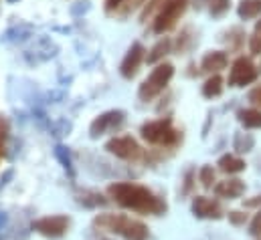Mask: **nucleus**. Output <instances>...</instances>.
I'll list each match as a JSON object with an SVG mask.
<instances>
[{"instance_id":"obj_1","label":"nucleus","mask_w":261,"mask_h":240,"mask_svg":"<svg viewBox=\"0 0 261 240\" xmlns=\"http://www.w3.org/2000/svg\"><path fill=\"white\" fill-rule=\"evenodd\" d=\"M124 206H132L136 210H150V212H160L164 210V204L146 188L142 186H130V184H118L112 186L110 190Z\"/></svg>"},{"instance_id":"obj_2","label":"nucleus","mask_w":261,"mask_h":240,"mask_svg":"<svg viewBox=\"0 0 261 240\" xmlns=\"http://www.w3.org/2000/svg\"><path fill=\"white\" fill-rule=\"evenodd\" d=\"M174 77V67L170 65V63H160L148 77H146V81L142 83V87H140V99L142 101H152L156 95H160L164 89H166V85L170 83V79Z\"/></svg>"},{"instance_id":"obj_3","label":"nucleus","mask_w":261,"mask_h":240,"mask_svg":"<svg viewBox=\"0 0 261 240\" xmlns=\"http://www.w3.org/2000/svg\"><path fill=\"white\" fill-rule=\"evenodd\" d=\"M187 6H189V0H164L158 16L154 20V33L164 35L170 28H174L176 22L180 20V16L185 14Z\"/></svg>"},{"instance_id":"obj_4","label":"nucleus","mask_w":261,"mask_h":240,"mask_svg":"<svg viewBox=\"0 0 261 240\" xmlns=\"http://www.w3.org/2000/svg\"><path fill=\"white\" fill-rule=\"evenodd\" d=\"M142 137L150 143H160V145H172L178 141V131L172 127L170 119L150 121L142 125Z\"/></svg>"},{"instance_id":"obj_5","label":"nucleus","mask_w":261,"mask_h":240,"mask_svg":"<svg viewBox=\"0 0 261 240\" xmlns=\"http://www.w3.org/2000/svg\"><path fill=\"white\" fill-rule=\"evenodd\" d=\"M257 79V67L247 57H239L229 71V87H245Z\"/></svg>"},{"instance_id":"obj_6","label":"nucleus","mask_w":261,"mask_h":240,"mask_svg":"<svg viewBox=\"0 0 261 240\" xmlns=\"http://www.w3.org/2000/svg\"><path fill=\"white\" fill-rule=\"evenodd\" d=\"M126 121V113L120 111V109H114V111H108L103 115H99L97 119L91 123V135L97 137L101 133H108V131H116L124 125Z\"/></svg>"},{"instance_id":"obj_7","label":"nucleus","mask_w":261,"mask_h":240,"mask_svg":"<svg viewBox=\"0 0 261 240\" xmlns=\"http://www.w3.org/2000/svg\"><path fill=\"white\" fill-rule=\"evenodd\" d=\"M144 47L140 45V43H134L130 47V51H128V55L124 57L122 61V67H120V73H122V77H126V79H132L136 73H138V69H140V65H142V61H144Z\"/></svg>"},{"instance_id":"obj_8","label":"nucleus","mask_w":261,"mask_h":240,"mask_svg":"<svg viewBox=\"0 0 261 240\" xmlns=\"http://www.w3.org/2000/svg\"><path fill=\"white\" fill-rule=\"evenodd\" d=\"M108 149L112 154L120 156V158H126V160L140 156V147H138V143L132 137H116V139H112L108 143Z\"/></svg>"},{"instance_id":"obj_9","label":"nucleus","mask_w":261,"mask_h":240,"mask_svg":"<svg viewBox=\"0 0 261 240\" xmlns=\"http://www.w3.org/2000/svg\"><path fill=\"white\" fill-rule=\"evenodd\" d=\"M227 63H229V59H227V55H225L223 51H211V53H206V55L202 57L200 69L206 71V73H215V75H217L221 69L227 67Z\"/></svg>"},{"instance_id":"obj_10","label":"nucleus","mask_w":261,"mask_h":240,"mask_svg":"<svg viewBox=\"0 0 261 240\" xmlns=\"http://www.w3.org/2000/svg\"><path fill=\"white\" fill-rule=\"evenodd\" d=\"M193 210H195L196 216H215V218H219V212H221L219 204L213 202V200H208V198H204V196L195 198Z\"/></svg>"},{"instance_id":"obj_11","label":"nucleus","mask_w":261,"mask_h":240,"mask_svg":"<svg viewBox=\"0 0 261 240\" xmlns=\"http://www.w3.org/2000/svg\"><path fill=\"white\" fill-rule=\"evenodd\" d=\"M215 192L223 198H237L245 192V184L241 180H225L215 188Z\"/></svg>"},{"instance_id":"obj_12","label":"nucleus","mask_w":261,"mask_h":240,"mask_svg":"<svg viewBox=\"0 0 261 240\" xmlns=\"http://www.w3.org/2000/svg\"><path fill=\"white\" fill-rule=\"evenodd\" d=\"M237 117L241 121L243 127L247 129H259L261 127V111L259 109H241L237 113Z\"/></svg>"},{"instance_id":"obj_13","label":"nucleus","mask_w":261,"mask_h":240,"mask_svg":"<svg viewBox=\"0 0 261 240\" xmlns=\"http://www.w3.org/2000/svg\"><path fill=\"white\" fill-rule=\"evenodd\" d=\"M239 16L243 20H249V18H255L261 14V0H241L239 8H237Z\"/></svg>"},{"instance_id":"obj_14","label":"nucleus","mask_w":261,"mask_h":240,"mask_svg":"<svg viewBox=\"0 0 261 240\" xmlns=\"http://www.w3.org/2000/svg\"><path fill=\"white\" fill-rule=\"evenodd\" d=\"M221 93H223V79H221L219 75L208 77V79L204 81V85H202V95H204L206 99H215V97H219Z\"/></svg>"},{"instance_id":"obj_15","label":"nucleus","mask_w":261,"mask_h":240,"mask_svg":"<svg viewBox=\"0 0 261 240\" xmlns=\"http://www.w3.org/2000/svg\"><path fill=\"white\" fill-rule=\"evenodd\" d=\"M170 47H172V43H170L168 37H164L162 41H158L154 45V49L150 51V55H148V63H158L160 59H164L170 53Z\"/></svg>"},{"instance_id":"obj_16","label":"nucleus","mask_w":261,"mask_h":240,"mask_svg":"<svg viewBox=\"0 0 261 240\" xmlns=\"http://www.w3.org/2000/svg\"><path fill=\"white\" fill-rule=\"evenodd\" d=\"M219 166H221L223 172H229V174H235V172L245 170V162L239 160V158H235V156H223L219 160Z\"/></svg>"},{"instance_id":"obj_17","label":"nucleus","mask_w":261,"mask_h":240,"mask_svg":"<svg viewBox=\"0 0 261 240\" xmlns=\"http://www.w3.org/2000/svg\"><path fill=\"white\" fill-rule=\"evenodd\" d=\"M231 6V0H208V10L213 16H223Z\"/></svg>"},{"instance_id":"obj_18","label":"nucleus","mask_w":261,"mask_h":240,"mask_svg":"<svg viewBox=\"0 0 261 240\" xmlns=\"http://www.w3.org/2000/svg\"><path fill=\"white\" fill-rule=\"evenodd\" d=\"M249 49L253 55H261V20H257V24L253 28V35L249 39Z\"/></svg>"},{"instance_id":"obj_19","label":"nucleus","mask_w":261,"mask_h":240,"mask_svg":"<svg viewBox=\"0 0 261 240\" xmlns=\"http://www.w3.org/2000/svg\"><path fill=\"white\" fill-rule=\"evenodd\" d=\"M251 147H253V137L251 135H245V139H243V133H237V137H235V149L249 152Z\"/></svg>"},{"instance_id":"obj_20","label":"nucleus","mask_w":261,"mask_h":240,"mask_svg":"<svg viewBox=\"0 0 261 240\" xmlns=\"http://www.w3.org/2000/svg\"><path fill=\"white\" fill-rule=\"evenodd\" d=\"M229 35H233V37H231V41H227V43H229V47L239 49V47H241V43L245 41V39H243V37H245V35H243V31H241L239 26H235V28H231V31H229Z\"/></svg>"},{"instance_id":"obj_21","label":"nucleus","mask_w":261,"mask_h":240,"mask_svg":"<svg viewBox=\"0 0 261 240\" xmlns=\"http://www.w3.org/2000/svg\"><path fill=\"white\" fill-rule=\"evenodd\" d=\"M215 180V172H213V168H208V166H204L202 170H200V182H202V186H211Z\"/></svg>"},{"instance_id":"obj_22","label":"nucleus","mask_w":261,"mask_h":240,"mask_svg":"<svg viewBox=\"0 0 261 240\" xmlns=\"http://www.w3.org/2000/svg\"><path fill=\"white\" fill-rule=\"evenodd\" d=\"M249 101H253L255 105H261V85H257L255 89H251V93H249Z\"/></svg>"},{"instance_id":"obj_23","label":"nucleus","mask_w":261,"mask_h":240,"mask_svg":"<svg viewBox=\"0 0 261 240\" xmlns=\"http://www.w3.org/2000/svg\"><path fill=\"white\" fill-rule=\"evenodd\" d=\"M251 232L253 234H261V212L253 218V224H251Z\"/></svg>"},{"instance_id":"obj_24","label":"nucleus","mask_w":261,"mask_h":240,"mask_svg":"<svg viewBox=\"0 0 261 240\" xmlns=\"http://www.w3.org/2000/svg\"><path fill=\"white\" fill-rule=\"evenodd\" d=\"M160 2H162V0H150V2H148V6H146V10H144V14H142V18H146V16H148V14H150V12L160 4Z\"/></svg>"},{"instance_id":"obj_25","label":"nucleus","mask_w":261,"mask_h":240,"mask_svg":"<svg viewBox=\"0 0 261 240\" xmlns=\"http://www.w3.org/2000/svg\"><path fill=\"white\" fill-rule=\"evenodd\" d=\"M146 0H128V6H126V12H130L134 8H138V6H142Z\"/></svg>"},{"instance_id":"obj_26","label":"nucleus","mask_w":261,"mask_h":240,"mask_svg":"<svg viewBox=\"0 0 261 240\" xmlns=\"http://www.w3.org/2000/svg\"><path fill=\"white\" fill-rule=\"evenodd\" d=\"M122 2H124V0H108V10L112 12V10H114V8H118Z\"/></svg>"},{"instance_id":"obj_27","label":"nucleus","mask_w":261,"mask_h":240,"mask_svg":"<svg viewBox=\"0 0 261 240\" xmlns=\"http://www.w3.org/2000/svg\"><path fill=\"white\" fill-rule=\"evenodd\" d=\"M4 133H6V123L0 121V145H2V139H4Z\"/></svg>"},{"instance_id":"obj_28","label":"nucleus","mask_w":261,"mask_h":240,"mask_svg":"<svg viewBox=\"0 0 261 240\" xmlns=\"http://www.w3.org/2000/svg\"><path fill=\"white\" fill-rule=\"evenodd\" d=\"M8 2H10V4H12V2H16V0H8Z\"/></svg>"},{"instance_id":"obj_29","label":"nucleus","mask_w":261,"mask_h":240,"mask_svg":"<svg viewBox=\"0 0 261 240\" xmlns=\"http://www.w3.org/2000/svg\"><path fill=\"white\" fill-rule=\"evenodd\" d=\"M259 69H261V67H259Z\"/></svg>"}]
</instances>
